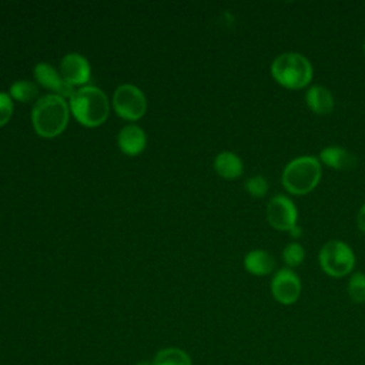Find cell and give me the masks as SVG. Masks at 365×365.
I'll list each match as a JSON object with an SVG mask.
<instances>
[{"label": "cell", "instance_id": "cell-1", "mask_svg": "<svg viewBox=\"0 0 365 365\" xmlns=\"http://www.w3.org/2000/svg\"><path fill=\"white\" fill-rule=\"evenodd\" d=\"M322 178V164L317 155L305 154L289 160L282 173L281 184L292 195H305L314 191Z\"/></svg>", "mask_w": 365, "mask_h": 365}, {"label": "cell", "instance_id": "cell-2", "mask_svg": "<svg viewBox=\"0 0 365 365\" xmlns=\"http://www.w3.org/2000/svg\"><path fill=\"white\" fill-rule=\"evenodd\" d=\"M269 73L274 81L281 87L288 90H302L312 81L314 67L304 54L298 51H285L271 61Z\"/></svg>", "mask_w": 365, "mask_h": 365}, {"label": "cell", "instance_id": "cell-3", "mask_svg": "<svg viewBox=\"0 0 365 365\" xmlns=\"http://www.w3.org/2000/svg\"><path fill=\"white\" fill-rule=\"evenodd\" d=\"M31 121L36 133L44 138L58 135L68 123V106L58 94L40 97L31 110Z\"/></svg>", "mask_w": 365, "mask_h": 365}, {"label": "cell", "instance_id": "cell-4", "mask_svg": "<svg viewBox=\"0 0 365 365\" xmlns=\"http://www.w3.org/2000/svg\"><path fill=\"white\" fill-rule=\"evenodd\" d=\"M70 110L80 124L97 127L107 120L110 104L103 90L94 86H84L70 97Z\"/></svg>", "mask_w": 365, "mask_h": 365}, {"label": "cell", "instance_id": "cell-5", "mask_svg": "<svg viewBox=\"0 0 365 365\" xmlns=\"http://www.w3.org/2000/svg\"><path fill=\"white\" fill-rule=\"evenodd\" d=\"M318 262L321 269L331 278H342L354 272L356 257L351 245L341 240L327 241L319 252Z\"/></svg>", "mask_w": 365, "mask_h": 365}, {"label": "cell", "instance_id": "cell-6", "mask_svg": "<svg viewBox=\"0 0 365 365\" xmlns=\"http://www.w3.org/2000/svg\"><path fill=\"white\" fill-rule=\"evenodd\" d=\"M113 106L120 117L135 121L144 115L147 100L138 87L133 84H121L114 91Z\"/></svg>", "mask_w": 365, "mask_h": 365}, {"label": "cell", "instance_id": "cell-7", "mask_svg": "<svg viewBox=\"0 0 365 365\" xmlns=\"http://www.w3.org/2000/svg\"><path fill=\"white\" fill-rule=\"evenodd\" d=\"M265 214L268 224L277 231L289 232L298 225V208L288 195L277 194L271 197Z\"/></svg>", "mask_w": 365, "mask_h": 365}, {"label": "cell", "instance_id": "cell-8", "mask_svg": "<svg viewBox=\"0 0 365 365\" xmlns=\"http://www.w3.org/2000/svg\"><path fill=\"white\" fill-rule=\"evenodd\" d=\"M269 291L272 298L281 304V305H292L298 301L302 284L298 274L291 268H279L274 272L271 282H269Z\"/></svg>", "mask_w": 365, "mask_h": 365}, {"label": "cell", "instance_id": "cell-9", "mask_svg": "<svg viewBox=\"0 0 365 365\" xmlns=\"http://www.w3.org/2000/svg\"><path fill=\"white\" fill-rule=\"evenodd\" d=\"M63 78L70 86H81L90 80L91 68L88 60L78 53H68L63 57L60 64Z\"/></svg>", "mask_w": 365, "mask_h": 365}, {"label": "cell", "instance_id": "cell-10", "mask_svg": "<svg viewBox=\"0 0 365 365\" xmlns=\"http://www.w3.org/2000/svg\"><path fill=\"white\" fill-rule=\"evenodd\" d=\"M34 77L38 84L44 88L54 91L61 97H71L73 96V86H70L63 76L48 63H37L34 66Z\"/></svg>", "mask_w": 365, "mask_h": 365}, {"label": "cell", "instance_id": "cell-11", "mask_svg": "<svg viewBox=\"0 0 365 365\" xmlns=\"http://www.w3.org/2000/svg\"><path fill=\"white\" fill-rule=\"evenodd\" d=\"M321 164L336 171H348L355 168L356 157L342 145H327L318 155Z\"/></svg>", "mask_w": 365, "mask_h": 365}, {"label": "cell", "instance_id": "cell-12", "mask_svg": "<svg viewBox=\"0 0 365 365\" xmlns=\"http://www.w3.org/2000/svg\"><path fill=\"white\" fill-rule=\"evenodd\" d=\"M304 100L307 107L318 115H327L331 114L335 107V98L329 88L321 84H314L307 87V91L304 94Z\"/></svg>", "mask_w": 365, "mask_h": 365}, {"label": "cell", "instance_id": "cell-13", "mask_svg": "<svg viewBox=\"0 0 365 365\" xmlns=\"http://www.w3.org/2000/svg\"><path fill=\"white\" fill-rule=\"evenodd\" d=\"M117 144L124 154L137 155L145 148L147 137L141 127L135 124H128L120 130L117 135Z\"/></svg>", "mask_w": 365, "mask_h": 365}, {"label": "cell", "instance_id": "cell-14", "mask_svg": "<svg viewBox=\"0 0 365 365\" xmlns=\"http://www.w3.org/2000/svg\"><path fill=\"white\" fill-rule=\"evenodd\" d=\"M244 268L251 275L265 277V275L272 274V271L275 268V259L267 250L255 248L245 254Z\"/></svg>", "mask_w": 365, "mask_h": 365}, {"label": "cell", "instance_id": "cell-15", "mask_svg": "<svg viewBox=\"0 0 365 365\" xmlns=\"http://www.w3.org/2000/svg\"><path fill=\"white\" fill-rule=\"evenodd\" d=\"M215 173L225 180H235L244 171V163L240 155L232 151H221L214 158Z\"/></svg>", "mask_w": 365, "mask_h": 365}, {"label": "cell", "instance_id": "cell-16", "mask_svg": "<svg viewBox=\"0 0 365 365\" xmlns=\"http://www.w3.org/2000/svg\"><path fill=\"white\" fill-rule=\"evenodd\" d=\"M153 365H191V358L185 351L170 346L163 348L155 354Z\"/></svg>", "mask_w": 365, "mask_h": 365}, {"label": "cell", "instance_id": "cell-17", "mask_svg": "<svg viewBox=\"0 0 365 365\" xmlns=\"http://www.w3.org/2000/svg\"><path fill=\"white\" fill-rule=\"evenodd\" d=\"M348 297L355 304L365 302V274L361 271H355L349 275L348 279Z\"/></svg>", "mask_w": 365, "mask_h": 365}, {"label": "cell", "instance_id": "cell-18", "mask_svg": "<svg viewBox=\"0 0 365 365\" xmlns=\"http://www.w3.org/2000/svg\"><path fill=\"white\" fill-rule=\"evenodd\" d=\"M282 261L285 262L287 268L299 267L305 259V250L298 241H291L282 248Z\"/></svg>", "mask_w": 365, "mask_h": 365}, {"label": "cell", "instance_id": "cell-19", "mask_svg": "<svg viewBox=\"0 0 365 365\" xmlns=\"http://www.w3.org/2000/svg\"><path fill=\"white\" fill-rule=\"evenodd\" d=\"M9 91L14 100L26 103L37 96V86L29 80H19L10 86Z\"/></svg>", "mask_w": 365, "mask_h": 365}, {"label": "cell", "instance_id": "cell-20", "mask_svg": "<svg viewBox=\"0 0 365 365\" xmlns=\"http://www.w3.org/2000/svg\"><path fill=\"white\" fill-rule=\"evenodd\" d=\"M244 187H245L247 192L255 198H262L268 192V188H269L267 178L262 175H252V177L247 178Z\"/></svg>", "mask_w": 365, "mask_h": 365}, {"label": "cell", "instance_id": "cell-21", "mask_svg": "<svg viewBox=\"0 0 365 365\" xmlns=\"http://www.w3.org/2000/svg\"><path fill=\"white\" fill-rule=\"evenodd\" d=\"M13 114V103L9 94L0 91V127L6 125Z\"/></svg>", "mask_w": 365, "mask_h": 365}, {"label": "cell", "instance_id": "cell-22", "mask_svg": "<svg viewBox=\"0 0 365 365\" xmlns=\"http://www.w3.org/2000/svg\"><path fill=\"white\" fill-rule=\"evenodd\" d=\"M356 227L361 232L365 234V202L359 207L356 212Z\"/></svg>", "mask_w": 365, "mask_h": 365}, {"label": "cell", "instance_id": "cell-23", "mask_svg": "<svg viewBox=\"0 0 365 365\" xmlns=\"http://www.w3.org/2000/svg\"><path fill=\"white\" fill-rule=\"evenodd\" d=\"M291 237H294V238H298V237H301V234H302V231H301V227L299 225H297V227H294L289 232H288Z\"/></svg>", "mask_w": 365, "mask_h": 365}, {"label": "cell", "instance_id": "cell-24", "mask_svg": "<svg viewBox=\"0 0 365 365\" xmlns=\"http://www.w3.org/2000/svg\"><path fill=\"white\" fill-rule=\"evenodd\" d=\"M135 365H153V362H150V361H140Z\"/></svg>", "mask_w": 365, "mask_h": 365}, {"label": "cell", "instance_id": "cell-25", "mask_svg": "<svg viewBox=\"0 0 365 365\" xmlns=\"http://www.w3.org/2000/svg\"><path fill=\"white\" fill-rule=\"evenodd\" d=\"M362 50H364V53H365V41H364V46H362Z\"/></svg>", "mask_w": 365, "mask_h": 365}]
</instances>
